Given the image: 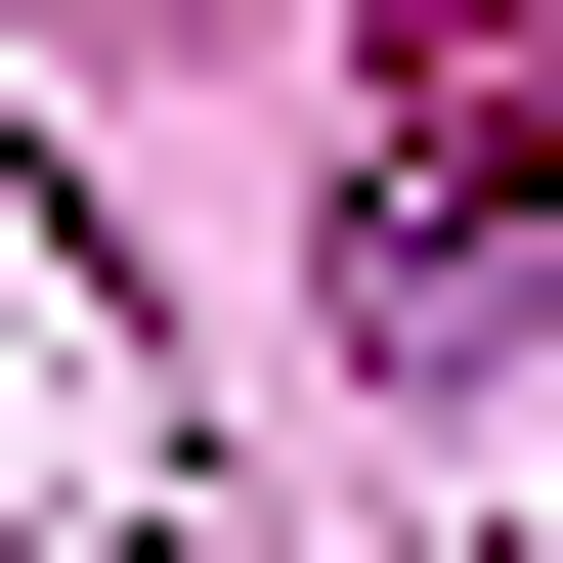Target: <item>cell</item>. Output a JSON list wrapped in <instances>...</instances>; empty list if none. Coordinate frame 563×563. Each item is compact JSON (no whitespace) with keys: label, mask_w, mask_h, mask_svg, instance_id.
Segmentation results:
<instances>
[{"label":"cell","mask_w":563,"mask_h":563,"mask_svg":"<svg viewBox=\"0 0 563 563\" xmlns=\"http://www.w3.org/2000/svg\"><path fill=\"white\" fill-rule=\"evenodd\" d=\"M347 261L390 303H520L563 261V0H390L347 44Z\"/></svg>","instance_id":"obj_1"}]
</instances>
